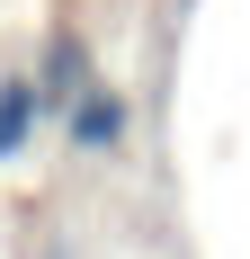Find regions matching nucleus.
<instances>
[{"label": "nucleus", "instance_id": "nucleus-2", "mask_svg": "<svg viewBox=\"0 0 250 259\" xmlns=\"http://www.w3.org/2000/svg\"><path fill=\"white\" fill-rule=\"evenodd\" d=\"M45 125V99H36V80L27 72H0V161H18Z\"/></svg>", "mask_w": 250, "mask_h": 259}, {"label": "nucleus", "instance_id": "nucleus-3", "mask_svg": "<svg viewBox=\"0 0 250 259\" xmlns=\"http://www.w3.org/2000/svg\"><path fill=\"white\" fill-rule=\"evenodd\" d=\"M80 80H99V72H90V45H80V36H54V45H45V80H36L45 116H63V107H72Z\"/></svg>", "mask_w": 250, "mask_h": 259}, {"label": "nucleus", "instance_id": "nucleus-1", "mask_svg": "<svg viewBox=\"0 0 250 259\" xmlns=\"http://www.w3.org/2000/svg\"><path fill=\"white\" fill-rule=\"evenodd\" d=\"M63 134H72V152H80V161H116V152H125V134H134V99H125L116 80H80L72 107H63Z\"/></svg>", "mask_w": 250, "mask_h": 259}]
</instances>
